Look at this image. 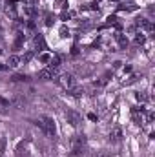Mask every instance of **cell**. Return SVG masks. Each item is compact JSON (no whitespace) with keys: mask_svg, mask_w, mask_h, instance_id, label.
<instances>
[{"mask_svg":"<svg viewBox=\"0 0 155 157\" xmlns=\"http://www.w3.org/2000/svg\"><path fill=\"white\" fill-rule=\"evenodd\" d=\"M37 124L44 130V133H46V135H49V137H53V135H55V122H53V119H51V117L40 115L39 121H37Z\"/></svg>","mask_w":155,"mask_h":157,"instance_id":"1","label":"cell"},{"mask_svg":"<svg viewBox=\"0 0 155 157\" xmlns=\"http://www.w3.org/2000/svg\"><path fill=\"white\" fill-rule=\"evenodd\" d=\"M57 82H59V86L64 88V90H73V88H75V77L70 75V73L60 75V77L57 78Z\"/></svg>","mask_w":155,"mask_h":157,"instance_id":"2","label":"cell"},{"mask_svg":"<svg viewBox=\"0 0 155 157\" xmlns=\"http://www.w3.org/2000/svg\"><path fill=\"white\" fill-rule=\"evenodd\" d=\"M57 75H59V68H55V66L44 68L42 71H39L40 80H51V78H57Z\"/></svg>","mask_w":155,"mask_h":157,"instance_id":"3","label":"cell"},{"mask_svg":"<svg viewBox=\"0 0 155 157\" xmlns=\"http://www.w3.org/2000/svg\"><path fill=\"white\" fill-rule=\"evenodd\" d=\"M66 119H68V122H70L71 126H78V124H80V121H82V117H80V113H77V112H73V110H70V112L66 113Z\"/></svg>","mask_w":155,"mask_h":157,"instance_id":"4","label":"cell"},{"mask_svg":"<svg viewBox=\"0 0 155 157\" xmlns=\"http://www.w3.org/2000/svg\"><path fill=\"white\" fill-rule=\"evenodd\" d=\"M120 139H122V128L115 126V128L110 132V141H112V143H119Z\"/></svg>","mask_w":155,"mask_h":157,"instance_id":"5","label":"cell"},{"mask_svg":"<svg viewBox=\"0 0 155 157\" xmlns=\"http://www.w3.org/2000/svg\"><path fill=\"white\" fill-rule=\"evenodd\" d=\"M20 62H22V59H20L18 55H11V57L7 59V68H18Z\"/></svg>","mask_w":155,"mask_h":157,"instance_id":"6","label":"cell"},{"mask_svg":"<svg viewBox=\"0 0 155 157\" xmlns=\"http://www.w3.org/2000/svg\"><path fill=\"white\" fill-rule=\"evenodd\" d=\"M84 143H86V137H84V135H77L71 144H73V148H75L77 152H80V146H84Z\"/></svg>","mask_w":155,"mask_h":157,"instance_id":"7","label":"cell"},{"mask_svg":"<svg viewBox=\"0 0 155 157\" xmlns=\"http://www.w3.org/2000/svg\"><path fill=\"white\" fill-rule=\"evenodd\" d=\"M135 24H137L139 28H144V29H148V31H153V24H152V22H148L146 18H139Z\"/></svg>","mask_w":155,"mask_h":157,"instance_id":"8","label":"cell"},{"mask_svg":"<svg viewBox=\"0 0 155 157\" xmlns=\"http://www.w3.org/2000/svg\"><path fill=\"white\" fill-rule=\"evenodd\" d=\"M11 104L15 106V108H18V110H22L24 108V104H26V101H24V97L22 95H17L13 101H11Z\"/></svg>","mask_w":155,"mask_h":157,"instance_id":"9","label":"cell"},{"mask_svg":"<svg viewBox=\"0 0 155 157\" xmlns=\"http://www.w3.org/2000/svg\"><path fill=\"white\" fill-rule=\"evenodd\" d=\"M115 39H117V42H119V46H120V48H126V46H128V39H126L122 33H117Z\"/></svg>","mask_w":155,"mask_h":157,"instance_id":"10","label":"cell"},{"mask_svg":"<svg viewBox=\"0 0 155 157\" xmlns=\"http://www.w3.org/2000/svg\"><path fill=\"white\" fill-rule=\"evenodd\" d=\"M26 40V37H24V33H18L17 35V42H15V49H18L20 46H22V42Z\"/></svg>","mask_w":155,"mask_h":157,"instance_id":"11","label":"cell"},{"mask_svg":"<svg viewBox=\"0 0 155 157\" xmlns=\"http://www.w3.org/2000/svg\"><path fill=\"white\" fill-rule=\"evenodd\" d=\"M33 44H35V48H44V39H42L40 35H37V37L33 39Z\"/></svg>","mask_w":155,"mask_h":157,"instance_id":"12","label":"cell"},{"mask_svg":"<svg viewBox=\"0 0 155 157\" xmlns=\"http://www.w3.org/2000/svg\"><path fill=\"white\" fill-rule=\"evenodd\" d=\"M24 13H26L28 17H33V15H35V6H26V7H24Z\"/></svg>","mask_w":155,"mask_h":157,"instance_id":"13","label":"cell"},{"mask_svg":"<svg viewBox=\"0 0 155 157\" xmlns=\"http://www.w3.org/2000/svg\"><path fill=\"white\" fill-rule=\"evenodd\" d=\"M70 91H71V95H73V97H80V95L84 93V90H82V88H73V90H70Z\"/></svg>","mask_w":155,"mask_h":157,"instance_id":"14","label":"cell"},{"mask_svg":"<svg viewBox=\"0 0 155 157\" xmlns=\"http://www.w3.org/2000/svg\"><path fill=\"white\" fill-rule=\"evenodd\" d=\"M33 55H35V53H33V51H28V53H26V55H24V57H22V62H24V64H26V62H29V60H31V59H33Z\"/></svg>","mask_w":155,"mask_h":157,"instance_id":"15","label":"cell"},{"mask_svg":"<svg viewBox=\"0 0 155 157\" xmlns=\"http://www.w3.org/2000/svg\"><path fill=\"white\" fill-rule=\"evenodd\" d=\"M119 9H122V11H133L135 9V6H131V4H122V6H119Z\"/></svg>","mask_w":155,"mask_h":157,"instance_id":"16","label":"cell"},{"mask_svg":"<svg viewBox=\"0 0 155 157\" xmlns=\"http://www.w3.org/2000/svg\"><path fill=\"white\" fill-rule=\"evenodd\" d=\"M144 40H146V37H144L142 33H139V35L135 37V44H139V46H141V44H144Z\"/></svg>","mask_w":155,"mask_h":157,"instance_id":"17","label":"cell"},{"mask_svg":"<svg viewBox=\"0 0 155 157\" xmlns=\"http://www.w3.org/2000/svg\"><path fill=\"white\" fill-rule=\"evenodd\" d=\"M137 78H139V75H131L128 80H124L122 84H133V82H137Z\"/></svg>","mask_w":155,"mask_h":157,"instance_id":"18","label":"cell"},{"mask_svg":"<svg viewBox=\"0 0 155 157\" xmlns=\"http://www.w3.org/2000/svg\"><path fill=\"white\" fill-rule=\"evenodd\" d=\"M137 101H139V102H146V101H148V95H144V93H137Z\"/></svg>","mask_w":155,"mask_h":157,"instance_id":"19","label":"cell"},{"mask_svg":"<svg viewBox=\"0 0 155 157\" xmlns=\"http://www.w3.org/2000/svg\"><path fill=\"white\" fill-rule=\"evenodd\" d=\"M40 60H42V62H47V60H51V55L44 53V55H40Z\"/></svg>","mask_w":155,"mask_h":157,"instance_id":"20","label":"cell"},{"mask_svg":"<svg viewBox=\"0 0 155 157\" xmlns=\"http://www.w3.org/2000/svg\"><path fill=\"white\" fill-rule=\"evenodd\" d=\"M26 75H15V77H13V80H15V82H20V80H26Z\"/></svg>","mask_w":155,"mask_h":157,"instance_id":"21","label":"cell"},{"mask_svg":"<svg viewBox=\"0 0 155 157\" xmlns=\"http://www.w3.org/2000/svg\"><path fill=\"white\" fill-rule=\"evenodd\" d=\"M91 157H110V155H108V152H97V154H93Z\"/></svg>","mask_w":155,"mask_h":157,"instance_id":"22","label":"cell"},{"mask_svg":"<svg viewBox=\"0 0 155 157\" xmlns=\"http://www.w3.org/2000/svg\"><path fill=\"white\" fill-rule=\"evenodd\" d=\"M60 37H68V28H60Z\"/></svg>","mask_w":155,"mask_h":157,"instance_id":"23","label":"cell"},{"mask_svg":"<svg viewBox=\"0 0 155 157\" xmlns=\"http://www.w3.org/2000/svg\"><path fill=\"white\" fill-rule=\"evenodd\" d=\"M9 68H7V64H0V71H7Z\"/></svg>","mask_w":155,"mask_h":157,"instance_id":"24","label":"cell"},{"mask_svg":"<svg viewBox=\"0 0 155 157\" xmlns=\"http://www.w3.org/2000/svg\"><path fill=\"white\" fill-rule=\"evenodd\" d=\"M88 119H89V121H97V115H95V113H89Z\"/></svg>","mask_w":155,"mask_h":157,"instance_id":"25","label":"cell"},{"mask_svg":"<svg viewBox=\"0 0 155 157\" xmlns=\"http://www.w3.org/2000/svg\"><path fill=\"white\" fill-rule=\"evenodd\" d=\"M24 2H26V6H33L35 4V0H24Z\"/></svg>","mask_w":155,"mask_h":157,"instance_id":"26","label":"cell"},{"mask_svg":"<svg viewBox=\"0 0 155 157\" xmlns=\"http://www.w3.org/2000/svg\"><path fill=\"white\" fill-rule=\"evenodd\" d=\"M0 9H2V0H0Z\"/></svg>","mask_w":155,"mask_h":157,"instance_id":"27","label":"cell"},{"mask_svg":"<svg viewBox=\"0 0 155 157\" xmlns=\"http://www.w3.org/2000/svg\"><path fill=\"white\" fill-rule=\"evenodd\" d=\"M0 53H2V48H0Z\"/></svg>","mask_w":155,"mask_h":157,"instance_id":"28","label":"cell"}]
</instances>
